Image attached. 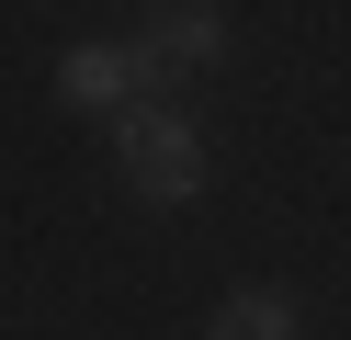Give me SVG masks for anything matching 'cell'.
<instances>
[{"instance_id": "6da1fadb", "label": "cell", "mask_w": 351, "mask_h": 340, "mask_svg": "<svg viewBox=\"0 0 351 340\" xmlns=\"http://www.w3.org/2000/svg\"><path fill=\"white\" fill-rule=\"evenodd\" d=\"M114 159H125V181H136L147 204H193L204 193V136H193V113L170 102V91L114 113Z\"/></svg>"}, {"instance_id": "277c9868", "label": "cell", "mask_w": 351, "mask_h": 340, "mask_svg": "<svg viewBox=\"0 0 351 340\" xmlns=\"http://www.w3.org/2000/svg\"><path fill=\"white\" fill-rule=\"evenodd\" d=\"M215 340H306L295 329V295L283 284H238L227 306H215Z\"/></svg>"}, {"instance_id": "7a4b0ae2", "label": "cell", "mask_w": 351, "mask_h": 340, "mask_svg": "<svg viewBox=\"0 0 351 340\" xmlns=\"http://www.w3.org/2000/svg\"><path fill=\"white\" fill-rule=\"evenodd\" d=\"M57 91L91 113H125V102H159V68L136 57V45H69L57 57Z\"/></svg>"}, {"instance_id": "3957f363", "label": "cell", "mask_w": 351, "mask_h": 340, "mask_svg": "<svg viewBox=\"0 0 351 340\" xmlns=\"http://www.w3.org/2000/svg\"><path fill=\"white\" fill-rule=\"evenodd\" d=\"M147 68H204V57H227V12L215 0H193V12H147V45H136Z\"/></svg>"}]
</instances>
